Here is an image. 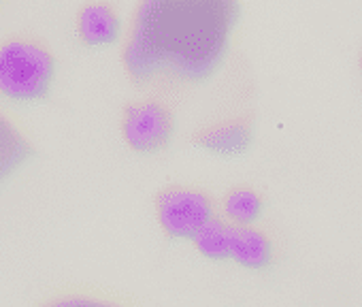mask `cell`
Here are the masks:
<instances>
[{"label":"cell","mask_w":362,"mask_h":307,"mask_svg":"<svg viewBox=\"0 0 362 307\" xmlns=\"http://www.w3.org/2000/svg\"><path fill=\"white\" fill-rule=\"evenodd\" d=\"M239 0H141L124 47L136 81H203L224 62Z\"/></svg>","instance_id":"obj_1"},{"label":"cell","mask_w":362,"mask_h":307,"mask_svg":"<svg viewBox=\"0 0 362 307\" xmlns=\"http://www.w3.org/2000/svg\"><path fill=\"white\" fill-rule=\"evenodd\" d=\"M158 218L170 237L194 239L214 220V209L211 201L199 190L170 188L158 197Z\"/></svg>","instance_id":"obj_2"},{"label":"cell","mask_w":362,"mask_h":307,"mask_svg":"<svg viewBox=\"0 0 362 307\" xmlns=\"http://www.w3.org/2000/svg\"><path fill=\"white\" fill-rule=\"evenodd\" d=\"M126 141L139 151H156L164 147L173 132L170 113L158 103L130 107L124 124Z\"/></svg>","instance_id":"obj_3"},{"label":"cell","mask_w":362,"mask_h":307,"mask_svg":"<svg viewBox=\"0 0 362 307\" xmlns=\"http://www.w3.org/2000/svg\"><path fill=\"white\" fill-rule=\"evenodd\" d=\"M230 258L250 269H264L271 262V241L250 226H230Z\"/></svg>","instance_id":"obj_4"},{"label":"cell","mask_w":362,"mask_h":307,"mask_svg":"<svg viewBox=\"0 0 362 307\" xmlns=\"http://www.w3.org/2000/svg\"><path fill=\"white\" fill-rule=\"evenodd\" d=\"M252 130L245 122H226L199 134V143L218 154H239L250 145Z\"/></svg>","instance_id":"obj_5"},{"label":"cell","mask_w":362,"mask_h":307,"mask_svg":"<svg viewBox=\"0 0 362 307\" xmlns=\"http://www.w3.org/2000/svg\"><path fill=\"white\" fill-rule=\"evenodd\" d=\"M30 154V145L20 134V130L0 115V180L11 175Z\"/></svg>","instance_id":"obj_6"},{"label":"cell","mask_w":362,"mask_h":307,"mask_svg":"<svg viewBox=\"0 0 362 307\" xmlns=\"http://www.w3.org/2000/svg\"><path fill=\"white\" fill-rule=\"evenodd\" d=\"M194 243L201 254L209 258H230V224L211 220L194 237Z\"/></svg>","instance_id":"obj_7"},{"label":"cell","mask_w":362,"mask_h":307,"mask_svg":"<svg viewBox=\"0 0 362 307\" xmlns=\"http://www.w3.org/2000/svg\"><path fill=\"white\" fill-rule=\"evenodd\" d=\"M260 197L252 190H245V188H239L235 192H230L226 197V203H224V212L226 216L237 222L239 226H247L252 224L258 216H260Z\"/></svg>","instance_id":"obj_8"},{"label":"cell","mask_w":362,"mask_h":307,"mask_svg":"<svg viewBox=\"0 0 362 307\" xmlns=\"http://www.w3.org/2000/svg\"><path fill=\"white\" fill-rule=\"evenodd\" d=\"M47 307H119L113 303H105V301H96V299H86V296H73V299H62L56 301Z\"/></svg>","instance_id":"obj_9"}]
</instances>
